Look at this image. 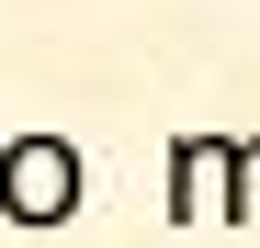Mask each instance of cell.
<instances>
[{"label": "cell", "mask_w": 260, "mask_h": 248, "mask_svg": "<svg viewBox=\"0 0 260 248\" xmlns=\"http://www.w3.org/2000/svg\"><path fill=\"white\" fill-rule=\"evenodd\" d=\"M91 203V170H79L68 136H12L0 147V215L12 226H68Z\"/></svg>", "instance_id": "1"}, {"label": "cell", "mask_w": 260, "mask_h": 248, "mask_svg": "<svg viewBox=\"0 0 260 248\" xmlns=\"http://www.w3.org/2000/svg\"><path fill=\"white\" fill-rule=\"evenodd\" d=\"M226 170H238V136H170V192H158V215H170V226H215V215H226Z\"/></svg>", "instance_id": "2"}, {"label": "cell", "mask_w": 260, "mask_h": 248, "mask_svg": "<svg viewBox=\"0 0 260 248\" xmlns=\"http://www.w3.org/2000/svg\"><path fill=\"white\" fill-rule=\"evenodd\" d=\"M260 215V136H238V170H226V226Z\"/></svg>", "instance_id": "3"}]
</instances>
